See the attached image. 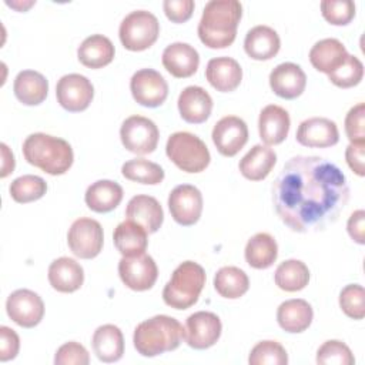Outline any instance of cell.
Segmentation results:
<instances>
[{
	"instance_id": "74e56055",
	"label": "cell",
	"mask_w": 365,
	"mask_h": 365,
	"mask_svg": "<svg viewBox=\"0 0 365 365\" xmlns=\"http://www.w3.org/2000/svg\"><path fill=\"white\" fill-rule=\"evenodd\" d=\"M10 195L16 202L20 204H27L36 200H40L46 191H47V184L46 181L33 174H26L21 177H17L11 184H10Z\"/></svg>"
},
{
	"instance_id": "d4e9b609",
	"label": "cell",
	"mask_w": 365,
	"mask_h": 365,
	"mask_svg": "<svg viewBox=\"0 0 365 365\" xmlns=\"http://www.w3.org/2000/svg\"><path fill=\"white\" fill-rule=\"evenodd\" d=\"M96 356L106 364L117 362L124 354V336L121 329L113 324L98 327L91 338Z\"/></svg>"
},
{
	"instance_id": "4316f807",
	"label": "cell",
	"mask_w": 365,
	"mask_h": 365,
	"mask_svg": "<svg viewBox=\"0 0 365 365\" xmlns=\"http://www.w3.org/2000/svg\"><path fill=\"white\" fill-rule=\"evenodd\" d=\"M312 318V307L301 298L287 299L279 304L277 309L278 325L289 334H299L305 331L311 325Z\"/></svg>"
},
{
	"instance_id": "8fae6325",
	"label": "cell",
	"mask_w": 365,
	"mask_h": 365,
	"mask_svg": "<svg viewBox=\"0 0 365 365\" xmlns=\"http://www.w3.org/2000/svg\"><path fill=\"white\" fill-rule=\"evenodd\" d=\"M56 97L64 110L70 113H80L90 106L94 97V87L83 74H66L57 81Z\"/></svg>"
},
{
	"instance_id": "ffe728a7",
	"label": "cell",
	"mask_w": 365,
	"mask_h": 365,
	"mask_svg": "<svg viewBox=\"0 0 365 365\" xmlns=\"http://www.w3.org/2000/svg\"><path fill=\"white\" fill-rule=\"evenodd\" d=\"M178 111L184 121L190 124L204 123L212 111V98L200 86H188L178 96Z\"/></svg>"
},
{
	"instance_id": "c3c4849f",
	"label": "cell",
	"mask_w": 365,
	"mask_h": 365,
	"mask_svg": "<svg viewBox=\"0 0 365 365\" xmlns=\"http://www.w3.org/2000/svg\"><path fill=\"white\" fill-rule=\"evenodd\" d=\"M365 143H351L345 150V160L349 168L359 177L365 175Z\"/></svg>"
},
{
	"instance_id": "f35d334b",
	"label": "cell",
	"mask_w": 365,
	"mask_h": 365,
	"mask_svg": "<svg viewBox=\"0 0 365 365\" xmlns=\"http://www.w3.org/2000/svg\"><path fill=\"white\" fill-rule=\"evenodd\" d=\"M250 365H287L288 355L285 348L277 341H261L250 352Z\"/></svg>"
},
{
	"instance_id": "bcb514c9",
	"label": "cell",
	"mask_w": 365,
	"mask_h": 365,
	"mask_svg": "<svg viewBox=\"0 0 365 365\" xmlns=\"http://www.w3.org/2000/svg\"><path fill=\"white\" fill-rule=\"evenodd\" d=\"M194 7L192 0H164L163 3L164 13L173 23L187 21L192 16Z\"/></svg>"
},
{
	"instance_id": "f6af8a7d",
	"label": "cell",
	"mask_w": 365,
	"mask_h": 365,
	"mask_svg": "<svg viewBox=\"0 0 365 365\" xmlns=\"http://www.w3.org/2000/svg\"><path fill=\"white\" fill-rule=\"evenodd\" d=\"M88 362L90 355L87 349L76 341L63 344L54 355L56 365H87Z\"/></svg>"
},
{
	"instance_id": "8992f818",
	"label": "cell",
	"mask_w": 365,
	"mask_h": 365,
	"mask_svg": "<svg viewBox=\"0 0 365 365\" xmlns=\"http://www.w3.org/2000/svg\"><path fill=\"white\" fill-rule=\"evenodd\" d=\"M165 153L167 157L185 173H201L211 161L205 143L188 131L171 134L165 144Z\"/></svg>"
},
{
	"instance_id": "e575fe53",
	"label": "cell",
	"mask_w": 365,
	"mask_h": 365,
	"mask_svg": "<svg viewBox=\"0 0 365 365\" xmlns=\"http://www.w3.org/2000/svg\"><path fill=\"white\" fill-rule=\"evenodd\" d=\"M215 291L228 299H237L242 297L250 288L248 275L238 267H222L214 275Z\"/></svg>"
},
{
	"instance_id": "ba28073f",
	"label": "cell",
	"mask_w": 365,
	"mask_h": 365,
	"mask_svg": "<svg viewBox=\"0 0 365 365\" xmlns=\"http://www.w3.org/2000/svg\"><path fill=\"white\" fill-rule=\"evenodd\" d=\"M123 145L134 154H150L157 148L160 131L155 123L143 115H130L120 128Z\"/></svg>"
},
{
	"instance_id": "8d00e7d4",
	"label": "cell",
	"mask_w": 365,
	"mask_h": 365,
	"mask_svg": "<svg viewBox=\"0 0 365 365\" xmlns=\"http://www.w3.org/2000/svg\"><path fill=\"white\" fill-rule=\"evenodd\" d=\"M121 174L124 178L141 184L155 185L164 180V170L145 158H133L123 164Z\"/></svg>"
},
{
	"instance_id": "7dc6e473",
	"label": "cell",
	"mask_w": 365,
	"mask_h": 365,
	"mask_svg": "<svg viewBox=\"0 0 365 365\" xmlns=\"http://www.w3.org/2000/svg\"><path fill=\"white\" fill-rule=\"evenodd\" d=\"M20 349L19 335L9 327H0V361L6 362L14 359Z\"/></svg>"
},
{
	"instance_id": "484cf974",
	"label": "cell",
	"mask_w": 365,
	"mask_h": 365,
	"mask_svg": "<svg viewBox=\"0 0 365 365\" xmlns=\"http://www.w3.org/2000/svg\"><path fill=\"white\" fill-rule=\"evenodd\" d=\"M281 40L278 33L269 26H255L248 30L244 40L245 53L254 60H269L279 51Z\"/></svg>"
},
{
	"instance_id": "ab89813d",
	"label": "cell",
	"mask_w": 365,
	"mask_h": 365,
	"mask_svg": "<svg viewBox=\"0 0 365 365\" xmlns=\"http://www.w3.org/2000/svg\"><path fill=\"white\" fill-rule=\"evenodd\" d=\"M317 362L321 365H352L355 364V358L346 344L338 339H329L318 348Z\"/></svg>"
},
{
	"instance_id": "ee69618b",
	"label": "cell",
	"mask_w": 365,
	"mask_h": 365,
	"mask_svg": "<svg viewBox=\"0 0 365 365\" xmlns=\"http://www.w3.org/2000/svg\"><path fill=\"white\" fill-rule=\"evenodd\" d=\"M345 133L351 143H365V104L358 103L345 117Z\"/></svg>"
},
{
	"instance_id": "52a82bcc",
	"label": "cell",
	"mask_w": 365,
	"mask_h": 365,
	"mask_svg": "<svg viewBox=\"0 0 365 365\" xmlns=\"http://www.w3.org/2000/svg\"><path fill=\"white\" fill-rule=\"evenodd\" d=\"M160 34L158 19L147 10H134L120 23L121 44L130 51H143L151 47Z\"/></svg>"
},
{
	"instance_id": "5bb4252c",
	"label": "cell",
	"mask_w": 365,
	"mask_h": 365,
	"mask_svg": "<svg viewBox=\"0 0 365 365\" xmlns=\"http://www.w3.org/2000/svg\"><path fill=\"white\" fill-rule=\"evenodd\" d=\"M221 331V321L214 312L198 311L187 318L184 339L194 349H207L220 339Z\"/></svg>"
},
{
	"instance_id": "7402d4cb",
	"label": "cell",
	"mask_w": 365,
	"mask_h": 365,
	"mask_svg": "<svg viewBox=\"0 0 365 365\" xmlns=\"http://www.w3.org/2000/svg\"><path fill=\"white\" fill-rule=\"evenodd\" d=\"M289 125V114L281 106L268 104L259 113L258 131L261 140L267 145H277L282 143L288 135Z\"/></svg>"
},
{
	"instance_id": "7a4b0ae2",
	"label": "cell",
	"mask_w": 365,
	"mask_h": 365,
	"mask_svg": "<svg viewBox=\"0 0 365 365\" xmlns=\"http://www.w3.org/2000/svg\"><path fill=\"white\" fill-rule=\"evenodd\" d=\"M242 6L237 0H211L202 10L198 23V37L210 48H225L237 36Z\"/></svg>"
},
{
	"instance_id": "60d3db41",
	"label": "cell",
	"mask_w": 365,
	"mask_h": 365,
	"mask_svg": "<svg viewBox=\"0 0 365 365\" xmlns=\"http://www.w3.org/2000/svg\"><path fill=\"white\" fill-rule=\"evenodd\" d=\"M364 77V64L355 56H348L342 66L328 74V80L341 88H349L361 83Z\"/></svg>"
},
{
	"instance_id": "5b68a950",
	"label": "cell",
	"mask_w": 365,
	"mask_h": 365,
	"mask_svg": "<svg viewBox=\"0 0 365 365\" xmlns=\"http://www.w3.org/2000/svg\"><path fill=\"white\" fill-rule=\"evenodd\" d=\"M205 285V271L194 261L181 262L163 289L164 302L174 309L192 307Z\"/></svg>"
},
{
	"instance_id": "3957f363",
	"label": "cell",
	"mask_w": 365,
	"mask_h": 365,
	"mask_svg": "<svg viewBox=\"0 0 365 365\" xmlns=\"http://www.w3.org/2000/svg\"><path fill=\"white\" fill-rule=\"evenodd\" d=\"M182 339V325L168 315H155L140 322L133 335L137 352L148 358L177 349Z\"/></svg>"
},
{
	"instance_id": "44dd1931",
	"label": "cell",
	"mask_w": 365,
	"mask_h": 365,
	"mask_svg": "<svg viewBox=\"0 0 365 365\" xmlns=\"http://www.w3.org/2000/svg\"><path fill=\"white\" fill-rule=\"evenodd\" d=\"M125 217L127 220L140 224L148 234L157 232L164 221V212L157 198L145 194L134 195L128 201Z\"/></svg>"
},
{
	"instance_id": "4fadbf2b",
	"label": "cell",
	"mask_w": 365,
	"mask_h": 365,
	"mask_svg": "<svg viewBox=\"0 0 365 365\" xmlns=\"http://www.w3.org/2000/svg\"><path fill=\"white\" fill-rule=\"evenodd\" d=\"M133 98L144 107L155 108L161 106L168 96V84L165 78L153 68H141L135 71L130 80Z\"/></svg>"
},
{
	"instance_id": "b9f144b4",
	"label": "cell",
	"mask_w": 365,
	"mask_h": 365,
	"mask_svg": "<svg viewBox=\"0 0 365 365\" xmlns=\"http://www.w3.org/2000/svg\"><path fill=\"white\" fill-rule=\"evenodd\" d=\"M339 307L352 319H362L365 315V291L359 284H349L339 294Z\"/></svg>"
},
{
	"instance_id": "1f68e13d",
	"label": "cell",
	"mask_w": 365,
	"mask_h": 365,
	"mask_svg": "<svg viewBox=\"0 0 365 365\" xmlns=\"http://www.w3.org/2000/svg\"><path fill=\"white\" fill-rule=\"evenodd\" d=\"M277 163V154L272 148L257 144L240 161L238 168L242 177L251 181L264 180Z\"/></svg>"
},
{
	"instance_id": "cb8c5ba5",
	"label": "cell",
	"mask_w": 365,
	"mask_h": 365,
	"mask_svg": "<svg viewBox=\"0 0 365 365\" xmlns=\"http://www.w3.org/2000/svg\"><path fill=\"white\" fill-rule=\"evenodd\" d=\"M48 282L58 292H74L84 282L83 267L73 258L60 257L48 267Z\"/></svg>"
},
{
	"instance_id": "d6986e66",
	"label": "cell",
	"mask_w": 365,
	"mask_h": 365,
	"mask_svg": "<svg viewBox=\"0 0 365 365\" xmlns=\"http://www.w3.org/2000/svg\"><path fill=\"white\" fill-rule=\"evenodd\" d=\"M161 61L171 76L177 78H187L197 71L200 66V56L188 43L175 41L164 48Z\"/></svg>"
},
{
	"instance_id": "f546056e",
	"label": "cell",
	"mask_w": 365,
	"mask_h": 365,
	"mask_svg": "<svg viewBox=\"0 0 365 365\" xmlns=\"http://www.w3.org/2000/svg\"><path fill=\"white\" fill-rule=\"evenodd\" d=\"M123 194V188L118 182L111 180H98L88 185L84 200L91 211L104 214L120 205Z\"/></svg>"
},
{
	"instance_id": "6da1fadb",
	"label": "cell",
	"mask_w": 365,
	"mask_h": 365,
	"mask_svg": "<svg viewBox=\"0 0 365 365\" xmlns=\"http://www.w3.org/2000/svg\"><path fill=\"white\" fill-rule=\"evenodd\" d=\"M349 200L344 173L318 155L289 158L272 184L281 221L295 232H317L334 224Z\"/></svg>"
},
{
	"instance_id": "ac0fdd59",
	"label": "cell",
	"mask_w": 365,
	"mask_h": 365,
	"mask_svg": "<svg viewBox=\"0 0 365 365\" xmlns=\"http://www.w3.org/2000/svg\"><path fill=\"white\" fill-rule=\"evenodd\" d=\"M305 86L307 76L295 63H281L269 73V87L281 98L294 100L299 97Z\"/></svg>"
},
{
	"instance_id": "d6a6232c",
	"label": "cell",
	"mask_w": 365,
	"mask_h": 365,
	"mask_svg": "<svg viewBox=\"0 0 365 365\" xmlns=\"http://www.w3.org/2000/svg\"><path fill=\"white\" fill-rule=\"evenodd\" d=\"M147 231L137 222L125 220L120 222L113 234L115 248L123 257H131L143 254L147 248Z\"/></svg>"
},
{
	"instance_id": "836d02e7",
	"label": "cell",
	"mask_w": 365,
	"mask_h": 365,
	"mask_svg": "<svg viewBox=\"0 0 365 365\" xmlns=\"http://www.w3.org/2000/svg\"><path fill=\"white\" fill-rule=\"evenodd\" d=\"M245 261L255 269L269 268L278 257V245L268 232H257L245 245Z\"/></svg>"
},
{
	"instance_id": "7bdbcfd3",
	"label": "cell",
	"mask_w": 365,
	"mask_h": 365,
	"mask_svg": "<svg viewBox=\"0 0 365 365\" xmlns=\"http://www.w3.org/2000/svg\"><path fill=\"white\" fill-rule=\"evenodd\" d=\"M322 17L334 26H345L355 17V3L351 0H322Z\"/></svg>"
},
{
	"instance_id": "e0dca14e",
	"label": "cell",
	"mask_w": 365,
	"mask_h": 365,
	"mask_svg": "<svg viewBox=\"0 0 365 365\" xmlns=\"http://www.w3.org/2000/svg\"><path fill=\"white\" fill-rule=\"evenodd\" d=\"M295 137L304 147L327 148L338 143L339 131L335 121L325 117H311L298 125Z\"/></svg>"
},
{
	"instance_id": "f1b7e54d",
	"label": "cell",
	"mask_w": 365,
	"mask_h": 365,
	"mask_svg": "<svg viewBox=\"0 0 365 365\" xmlns=\"http://www.w3.org/2000/svg\"><path fill=\"white\" fill-rule=\"evenodd\" d=\"M13 91L16 98L24 106H38L47 97L48 81L38 71L23 70L14 78Z\"/></svg>"
},
{
	"instance_id": "30bf717a",
	"label": "cell",
	"mask_w": 365,
	"mask_h": 365,
	"mask_svg": "<svg viewBox=\"0 0 365 365\" xmlns=\"http://www.w3.org/2000/svg\"><path fill=\"white\" fill-rule=\"evenodd\" d=\"M118 274L124 285L133 291H147L153 288L158 277V268L151 255L123 257L118 262Z\"/></svg>"
},
{
	"instance_id": "9a60e30c",
	"label": "cell",
	"mask_w": 365,
	"mask_h": 365,
	"mask_svg": "<svg viewBox=\"0 0 365 365\" xmlns=\"http://www.w3.org/2000/svg\"><path fill=\"white\" fill-rule=\"evenodd\" d=\"M168 208L175 222L184 227L194 225L202 212L201 191L191 184L177 185L168 195Z\"/></svg>"
},
{
	"instance_id": "2e32d148",
	"label": "cell",
	"mask_w": 365,
	"mask_h": 365,
	"mask_svg": "<svg viewBox=\"0 0 365 365\" xmlns=\"http://www.w3.org/2000/svg\"><path fill=\"white\" fill-rule=\"evenodd\" d=\"M212 143L224 157H234L248 141V127L237 115H225L212 128Z\"/></svg>"
},
{
	"instance_id": "9c48e42d",
	"label": "cell",
	"mask_w": 365,
	"mask_h": 365,
	"mask_svg": "<svg viewBox=\"0 0 365 365\" xmlns=\"http://www.w3.org/2000/svg\"><path fill=\"white\" fill-rule=\"evenodd\" d=\"M104 234L98 221L81 217L77 218L67 234V244L71 252L81 259H91L103 250Z\"/></svg>"
},
{
	"instance_id": "d590c367",
	"label": "cell",
	"mask_w": 365,
	"mask_h": 365,
	"mask_svg": "<svg viewBox=\"0 0 365 365\" xmlns=\"http://www.w3.org/2000/svg\"><path fill=\"white\" fill-rule=\"evenodd\" d=\"M274 281L282 291H301L309 282V269L305 262L299 259H287L277 267Z\"/></svg>"
},
{
	"instance_id": "603a6c76",
	"label": "cell",
	"mask_w": 365,
	"mask_h": 365,
	"mask_svg": "<svg viewBox=\"0 0 365 365\" xmlns=\"http://www.w3.org/2000/svg\"><path fill=\"white\" fill-rule=\"evenodd\" d=\"M205 77L217 91L228 93L240 86L242 80V68L235 58L221 56L208 61Z\"/></svg>"
},
{
	"instance_id": "7c38bea8",
	"label": "cell",
	"mask_w": 365,
	"mask_h": 365,
	"mask_svg": "<svg viewBox=\"0 0 365 365\" xmlns=\"http://www.w3.org/2000/svg\"><path fill=\"white\" fill-rule=\"evenodd\" d=\"M7 315L23 328H33L44 317V302L41 297L27 288L13 291L6 301Z\"/></svg>"
},
{
	"instance_id": "83f0119b",
	"label": "cell",
	"mask_w": 365,
	"mask_h": 365,
	"mask_svg": "<svg viewBox=\"0 0 365 365\" xmlns=\"http://www.w3.org/2000/svg\"><path fill=\"white\" fill-rule=\"evenodd\" d=\"M345 46L338 38H322L309 50V61L321 73L331 74L348 58Z\"/></svg>"
},
{
	"instance_id": "4dcf8cb0",
	"label": "cell",
	"mask_w": 365,
	"mask_h": 365,
	"mask_svg": "<svg viewBox=\"0 0 365 365\" xmlns=\"http://www.w3.org/2000/svg\"><path fill=\"white\" fill-rule=\"evenodd\" d=\"M114 44L103 34H91L77 48L80 63L88 68H101L114 58Z\"/></svg>"
},
{
	"instance_id": "681fc988",
	"label": "cell",
	"mask_w": 365,
	"mask_h": 365,
	"mask_svg": "<svg viewBox=\"0 0 365 365\" xmlns=\"http://www.w3.org/2000/svg\"><path fill=\"white\" fill-rule=\"evenodd\" d=\"M346 230L349 237L356 244H365V211L356 210L354 211L346 222Z\"/></svg>"
},
{
	"instance_id": "f907efd6",
	"label": "cell",
	"mask_w": 365,
	"mask_h": 365,
	"mask_svg": "<svg viewBox=\"0 0 365 365\" xmlns=\"http://www.w3.org/2000/svg\"><path fill=\"white\" fill-rule=\"evenodd\" d=\"M1 155H3V163H1V178L7 177L10 173H13L14 170V155L13 153L9 150V147L1 143Z\"/></svg>"
},
{
	"instance_id": "277c9868",
	"label": "cell",
	"mask_w": 365,
	"mask_h": 365,
	"mask_svg": "<svg viewBox=\"0 0 365 365\" xmlns=\"http://www.w3.org/2000/svg\"><path fill=\"white\" fill-rule=\"evenodd\" d=\"M26 161L50 175H61L70 170L74 161L71 145L46 133H34L23 141Z\"/></svg>"
}]
</instances>
